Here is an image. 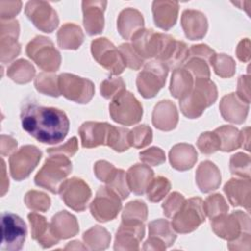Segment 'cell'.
Masks as SVG:
<instances>
[{
    "mask_svg": "<svg viewBox=\"0 0 251 251\" xmlns=\"http://www.w3.org/2000/svg\"><path fill=\"white\" fill-rule=\"evenodd\" d=\"M23 128L41 143L55 144L68 134L70 122L67 115L53 107L26 103L21 111Z\"/></svg>",
    "mask_w": 251,
    "mask_h": 251,
    "instance_id": "1",
    "label": "cell"
},
{
    "mask_svg": "<svg viewBox=\"0 0 251 251\" xmlns=\"http://www.w3.org/2000/svg\"><path fill=\"white\" fill-rule=\"evenodd\" d=\"M217 96V87L213 81L209 78H196L191 91L179 99V107L185 117L196 119L215 103Z\"/></svg>",
    "mask_w": 251,
    "mask_h": 251,
    "instance_id": "2",
    "label": "cell"
},
{
    "mask_svg": "<svg viewBox=\"0 0 251 251\" xmlns=\"http://www.w3.org/2000/svg\"><path fill=\"white\" fill-rule=\"evenodd\" d=\"M71 171L72 163L68 156L63 154H51L36 174L34 182L36 185L52 193H57L60 185Z\"/></svg>",
    "mask_w": 251,
    "mask_h": 251,
    "instance_id": "3",
    "label": "cell"
},
{
    "mask_svg": "<svg viewBox=\"0 0 251 251\" xmlns=\"http://www.w3.org/2000/svg\"><path fill=\"white\" fill-rule=\"evenodd\" d=\"M110 116L118 124L131 126L140 122L142 106L132 93L126 89L117 94L109 105Z\"/></svg>",
    "mask_w": 251,
    "mask_h": 251,
    "instance_id": "4",
    "label": "cell"
},
{
    "mask_svg": "<svg viewBox=\"0 0 251 251\" xmlns=\"http://www.w3.org/2000/svg\"><path fill=\"white\" fill-rule=\"evenodd\" d=\"M27 56L45 72H56L61 65V56L53 42L45 36H35L26 45Z\"/></svg>",
    "mask_w": 251,
    "mask_h": 251,
    "instance_id": "5",
    "label": "cell"
},
{
    "mask_svg": "<svg viewBox=\"0 0 251 251\" xmlns=\"http://www.w3.org/2000/svg\"><path fill=\"white\" fill-rule=\"evenodd\" d=\"M168 72V67L160 61L155 60L146 63L136 78L139 93L144 98L154 97L165 85Z\"/></svg>",
    "mask_w": 251,
    "mask_h": 251,
    "instance_id": "6",
    "label": "cell"
},
{
    "mask_svg": "<svg viewBox=\"0 0 251 251\" xmlns=\"http://www.w3.org/2000/svg\"><path fill=\"white\" fill-rule=\"evenodd\" d=\"M205 222L203 201L199 197L185 200L178 212L173 217L172 226L179 233H188Z\"/></svg>",
    "mask_w": 251,
    "mask_h": 251,
    "instance_id": "7",
    "label": "cell"
},
{
    "mask_svg": "<svg viewBox=\"0 0 251 251\" xmlns=\"http://www.w3.org/2000/svg\"><path fill=\"white\" fill-rule=\"evenodd\" d=\"M2 239L0 249L4 251L20 250L26 236V226L16 214L3 213L1 216Z\"/></svg>",
    "mask_w": 251,
    "mask_h": 251,
    "instance_id": "8",
    "label": "cell"
},
{
    "mask_svg": "<svg viewBox=\"0 0 251 251\" xmlns=\"http://www.w3.org/2000/svg\"><path fill=\"white\" fill-rule=\"evenodd\" d=\"M211 226L214 232L226 240H233L241 232H249L250 221L248 215L241 211H236L226 216L220 215L211 220Z\"/></svg>",
    "mask_w": 251,
    "mask_h": 251,
    "instance_id": "9",
    "label": "cell"
},
{
    "mask_svg": "<svg viewBox=\"0 0 251 251\" xmlns=\"http://www.w3.org/2000/svg\"><path fill=\"white\" fill-rule=\"evenodd\" d=\"M60 94L76 103H88L94 94V84L87 78L71 74H61L58 76Z\"/></svg>",
    "mask_w": 251,
    "mask_h": 251,
    "instance_id": "10",
    "label": "cell"
},
{
    "mask_svg": "<svg viewBox=\"0 0 251 251\" xmlns=\"http://www.w3.org/2000/svg\"><path fill=\"white\" fill-rule=\"evenodd\" d=\"M91 53L99 65L111 72L112 75L122 74L126 68L124 59L115 45L105 37L91 42Z\"/></svg>",
    "mask_w": 251,
    "mask_h": 251,
    "instance_id": "11",
    "label": "cell"
},
{
    "mask_svg": "<svg viewBox=\"0 0 251 251\" xmlns=\"http://www.w3.org/2000/svg\"><path fill=\"white\" fill-rule=\"evenodd\" d=\"M121 200L120 196L108 186L100 187L90 204L91 215L98 222L112 221L122 208Z\"/></svg>",
    "mask_w": 251,
    "mask_h": 251,
    "instance_id": "12",
    "label": "cell"
},
{
    "mask_svg": "<svg viewBox=\"0 0 251 251\" xmlns=\"http://www.w3.org/2000/svg\"><path fill=\"white\" fill-rule=\"evenodd\" d=\"M41 158L40 150L33 145H25L16 151L9 159L10 173L14 179L26 178L37 166Z\"/></svg>",
    "mask_w": 251,
    "mask_h": 251,
    "instance_id": "13",
    "label": "cell"
},
{
    "mask_svg": "<svg viewBox=\"0 0 251 251\" xmlns=\"http://www.w3.org/2000/svg\"><path fill=\"white\" fill-rule=\"evenodd\" d=\"M58 192L65 204L76 212L84 211L91 197L89 186L78 177L64 180Z\"/></svg>",
    "mask_w": 251,
    "mask_h": 251,
    "instance_id": "14",
    "label": "cell"
},
{
    "mask_svg": "<svg viewBox=\"0 0 251 251\" xmlns=\"http://www.w3.org/2000/svg\"><path fill=\"white\" fill-rule=\"evenodd\" d=\"M189 57V49L183 41L176 40L172 35L162 34V42L157 61L165 64L168 69L179 68Z\"/></svg>",
    "mask_w": 251,
    "mask_h": 251,
    "instance_id": "15",
    "label": "cell"
},
{
    "mask_svg": "<svg viewBox=\"0 0 251 251\" xmlns=\"http://www.w3.org/2000/svg\"><path fill=\"white\" fill-rule=\"evenodd\" d=\"M25 13L32 24L43 32H52L59 24L56 11L44 1H29L25 5Z\"/></svg>",
    "mask_w": 251,
    "mask_h": 251,
    "instance_id": "16",
    "label": "cell"
},
{
    "mask_svg": "<svg viewBox=\"0 0 251 251\" xmlns=\"http://www.w3.org/2000/svg\"><path fill=\"white\" fill-rule=\"evenodd\" d=\"M144 222L122 221L116 233L115 250H138L144 236Z\"/></svg>",
    "mask_w": 251,
    "mask_h": 251,
    "instance_id": "17",
    "label": "cell"
},
{
    "mask_svg": "<svg viewBox=\"0 0 251 251\" xmlns=\"http://www.w3.org/2000/svg\"><path fill=\"white\" fill-rule=\"evenodd\" d=\"M162 34L153 29L140 28L131 36V45L141 58H156L160 51Z\"/></svg>",
    "mask_w": 251,
    "mask_h": 251,
    "instance_id": "18",
    "label": "cell"
},
{
    "mask_svg": "<svg viewBox=\"0 0 251 251\" xmlns=\"http://www.w3.org/2000/svg\"><path fill=\"white\" fill-rule=\"evenodd\" d=\"M106 1H83V25L89 35L100 33L104 28V11Z\"/></svg>",
    "mask_w": 251,
    "mask_h": 251,
    "instance_id": "19",
    "label": "cell"
},
{
    "mask_svg": "<svg viewBox=\"0 0 251 251\" xmlns=\"http://www.w3.org/2000/svg\"><path fill=\"white\" fill-rule=\"evenodd\" d=\"M110 125L99 122H85L79 129L81 145L84 148H92L99 145H105Z\"/></svg>",
    "mask_w": 251,
    "mask_h": 251,
    "instance_id": "20",
    "label": "cell"
},
{
    "mask_svg": "<svg viewBox=\"0 0 251 251\" xmlns=\"http://www.w3.org/2000/svg\"><path fill=\"white\" fill-rule=\"evenodd\" d=\"M181 26L188 39L198 40L205 36L208 22L203 13L196 10H185L181 16Z\"/></svg>",
    "mask_w": 251,
    "mask_h": 251,
    "instance_id": "21",
    "label": "cell"
},
{
    "mask_svg": "<svg viewBox=\"0 0 251 251\" xmlns=\"http://www.w3.org/2000/svg\"><path fill=\"white\" fill-rule=\"evenodd\" d=\"M248 104L242 101L235 93L224 96L220 103V111L226 121L241 124L248 113Z\"/></svg>",
    "mask_w": 251,
    "mask_h": 251,
    "instance_id": "22",
    "label": "cell"
},
{
    "mask_svg": "<svg viewBox=\"0 0 251 251\" xmlns=\"http://www.w3.org/2000/svg\"><path fill=\"white\" fill-rule=\"evenodd\" d=\"M178 115L175 104L170 100L160 101L153 110L152 123L158 129L169 131L176 127Z\"/></svg>",
    "mask_w": 251,
    "mask_h": 251,
    "instance_id": "23",
    "label": "cell"
},
{
    "mask_svg": "<svg viewBox=\"0 0 251 251\" xmlns=\"http://www.w3.org/2000/svg\"><path fill=\"white\" fill-rule=\"evenodd\" d=\"M152 12L155 25L162 29L168 30L176 22L178 3L176 1H154Z\"/></svg>",
    "mask_w": 251,
    "mask_h": 251,
    "instance_id": "24",
    "label": "cell"
},
{
    "mask_svg": "<svg viewBox=\"0 0 251 251\" xmlns=\"http://www.w3.org/2000/svg\"><path fill=\"white\" fill-rule=\"evenodd\" d=\"M27 218L31 226L32 238L37 240L43 248H49L59 242L60 239L53 234L50 225L43 216L32 212L28 214Z\"/></svg>",
    "mask_w": 251,
    "mask_h": 251,
    "instance_id": "25",
    "label": "cell"
},
{
    "mask_svg": "<svg viewBox=\"0 0 251 251\" xmlns=\"http://www.w3.org/2000/svg\"><path fill=\"white\" fill-rule=\"evenodd\" d=\"M154 176L153 171L147 165L135 164L126 173V181L129 190L137 195L146 192Z\"/></svg>",
    "mask_w": 251,
    "mask_h": 251,
    "instance_id": "26",
    "label": "cell"
},
{
    "mask_svg": "<svg viewBox=\"0 0 251 251\" xmlns=\"http://www.w3.org/2000/svg\"><path fill=\"white\" fill-rule=\"evenodd\" d=\"M230 204L232 206L244 207L247 211L250 209V180L249 178L235 179L227 181L224 187Z\"/></svg>",
    "mask_w": 251,
    "mask_h": 251,
    "instance_id": "27",
    "label": "cell"
},
{
    "mask_svg": "<svg viewBox=\"0 0 251 251\" xmlns=\"http://www.w3.org/2000/svg\"><path fill=\"white\" fill-rule=\"evenodd\" d=\"M195 178L199 189L202 192L207 193L220 186L221 173L214 163L211 161H204L198 166Z\"/></svg>",
    "mask_w": 251,
    "mask_h": 251,
    "instance_id": "28",
    "label": "cell"
},
{
    "mask_svg": "<svg viewBox=\"0 0 251 251\" xmlns=\"http://www.w3.org/2000/svg\"><path fill=\"white\" fill-rule=\"evenodd\" d=\"M172 167L177 171L191 169L197 161V152L194 147L187 143L176 144L169 154Z\"/></svg>",
    "mask_w": 251,
    "mask_h": 251,
    "instance_id": "29",
    "label": "cell"
},
{
    "mask_svg": "<svg viewBox=\"0 0 251 251\" xmlns=\"http://www.w3.org/2000/svg\"><path fill=\"white\" fill-rule=\"evenodd\" d=\"M50 227L53 234L58 239H66L75 236L79 230L76 218L67 211H61L53 216Z\"/></svg>",
    "mask_w": 251,
    "mask_h": 251,
    "instance_id": "30",
    "label": "cell"
},
{
    "mask_svg": "<svg viewBox=\"0 0 251 251\" xmlns=\"http://www.w3.org/2000/svg\"><path fill=\"white\" fill-rule=\"evenodd\" d=\"M144 20L139 11L126 8L123 10L118 18V30L122 37L125 39H129L131 36L140 28H143Z\"/></svg>",
    "mask_w": 251,
    "mask_h": 251,
    "instance_id": "31",
    "label": "cell"
},
{
    "mask_svg": "<svg viewBox=\"0 0 251 251\" xmlns=\"http://www.w3.org/2000/svg\"><path fill=\"white\" fill-rule=\"evenodd\" d=\"M193 87V76L184 68L175 69L172 75L170 91L175 98L181 99L187 95Z\"/></svg>",
    "mask_w": 251,
    "mask_h": 251,
    "instance_id": "32",
    "label": "cell"
},
{
    "mask_svg": "<svg viewBox=\"0 0 251 251\" xmlns=\"http://www.w3.org/2000/svg\"><path fill=\"white\" fill-rule=\"evenodd\" d=\"M81 28L75 24H65L57 33L58 44L62 49H77L83 42Z\"/></svg>",
    "mask_w": 251,
    "mask_h": 251,
    "instance_id": "33",
    "label": "cell"
},
{
    "mask_svg": "<svg viewBox=\"0 0 251 251\" xmlns=\"http://www.w3.org/2000/svg\"><path fill=\"white\" fill-rule=\"evenodd\" d=\"M219 136L221 147L220 150L229 152L241 146V133L232 126H222L215 129Z\"/></svg>",
    "mask_w": 251,
    "mask_h": 251,
    "instance_id": "34",
    "label": "cell"
},
{
    "mask_svg": "<svg viewBox=\"0 0 251 251\" xmlns=\"http://www.w3.org/2000/svg\"><path fill=\"white\" fill-rule=\"evenodd\" d=\"M35 70L33 66L24 59H20L12 63L7 70L8 76L13 81L20 84L29 82L33 78Z\"/></svg>",
    "mask_w": 251,
    "mask_h": 251,
    "instance_id": "35",
    "label": "cell"
},
{
    "mask_svg": "<svg viewBox=\"0 0 251 251\" xmlns=\"http://www.w3.org/2000/svg\"><path fill=\"white\" fill-rule=\"evenodd\" d=\"M83 240L92 250H103L109 246L110 233L102 226H95L84 232Z\"/></svg>",
    "mask_w": 251,
    "mask_h": 251,
    "instance_id": "36",
    "label": "cell"
},
{
    "mask_svg": "<svg viewBox=\"0 0 251 251\" xmlns=\"http://www.w3.org/2000/svg\"><path fill=\"white\" fill-rule=\"evenodd\" d=\"M129 130L125 127H117L112 125L109 126L106 145L117 152H124L130 146L128 140Z\"/></svg>",
    "mask_w": 251,
    "mask_h": 251,
    "instance_id": "37",
    "label": "cell"
},
{
    "mask_svg": "<svg viewBox=\"0 0 251 251\" xmlns=\"http://www.w3.org/2000/svg\"><path fill=\"white\" fill-rule=\"evenodd\" d=\"M148 227H149V236H153L161 239L166 244L167 247L171 246L176 238V233L174 232L173 228L170 226V223L166 220H163V219L155 220L149 224Z\"/></svg>",
    "mask_w": 251,
    "mask_h": 251,
    "instance_id": "38",
    "label": "cell"
},
{
    "mask_svg": "<svg viewBox=\"0 0 251 251\" xmlns=\"http://www.w3.org/2000/svg\"><path fill=\"white\" fill-rule=\"evenodd\" d=\"M34 86L37 91L50 95L53 97H58L60 95L58 76L50 73H40L34 79Z\"/></svg>",
    "mask_w": 251,
    "mask_h": 251,
    "instance_id": "39",
    "label": "cell"
},
{
    "mask_svg": "<svg viewBox=\"0 0 251 251\" xmlns=\"http://www.w3.org/2000/svg\"><path fill=\"white\" fill-rule=\"evenodd\" d=\"M203 210L205 215L212 220L220 215L226 214L228 211V206L225 198L221 194L216 193L206 198L205 202H203Z\"/></svg>",
    "mask_w": 251,
    "mask_h": 251,
    "instance_id": "40",
    "label": "cell"
},
{
    "mask_svg": "<svg viewBox=\"0 0 251 251\" xmlns=\"http://www.w3.org/2000/svg\"><path fill=\"white\" fill-rule=\"evenodd\" d=\"M106 184L109 188L115 191L122 200H125L128 197L129 188L126 181V174L124 170L116 169L110 178L107 180Z\"/></svg>",
    "mask_w": 251,
    "mask_h": 251,
    "instance_id": "41",
    "label": "cell"
},
{
    "mask_svg": "<svg viewBox=\"0 0 251 251\" xmlns=\"http://www.w3.org/2000/svg\"><path fill=\"white\" fill-rule=\"evenodd\" d=\"M210 64L213 66L216 75L221 77H230L235 71V63L233 59L226 54H216Z\"/></svg>",
    "mask_w": 251,
    "mask_h": 251,
    "instance_id": "42",
    "label": "cell"
},
{
    "mask_svg": "<svg viewBox=\"0 0 251 251\" xmlns=\"http://www.w3.org/2000/svg\"><path fill=\"white\" fill-rule=\"evenodd\" d=\"M171 189V183L164 176H157L150 182L146 193L147 198L151 202H159L168 194Z\"/></svg>",
    "mask_w": 251,
    "mask_h": 251,
    "instance_id": "43",
    "label": "cell"
},
{
    "mask_svg": "<svg viewBox=\"0 0 251 251\" xmlns=\"http://www.w3.org/2000/svg\"><path fill=\"white\" fill-rule=\"evenodd\" d=\"M152 130L146 125H141L133 127L129 130L128 140L130 146L135 148H143L151 143L152 141Z\"/></svg>",
    "mask_w": 251,
    "mask_h": 251,
    "instance_id": "44",
    "label": "cell"
},
{
    "mask_svg": "<svg viewBox=\"0 0 251 251\" xmlns=\"http://www.w3.org/2000/svg\"><path fill=\"white\" fill-rule=\"evenodd\" d=\"M21 51V45L17 38L10 36L0 37V60L2 63H8L15 59Z\"/></svg>",
    "mask_w": 251,
    "mask_h": 251,
    "instance_id": "45",
    "label": "cell"
},
{
    "mask_svg": "<svg viewBox=\"0 0 251 251\" xmlns=\"http://www.w3.org/2000/svg\"><path fill=\"white\" fill-rule=\"evenodd\" d=\"M147 219V207L144 202L134 200L129 202L124 209L123 221H137L144 222Z\"/></svg>",
    "mask_w": 251,
    "mask_h": 251,
    "instance_id": "46",
    "label": "cell"
},
{
    "mask_svg": "<svg viewBox=\"0 0 251 251\" xmlns=\"http://www.w3.org/2000/svg\"><path fill=\"white\" fill-rule=\"evenodd\" d=\"M25 203L30 210L45 212L49 209L51 200L49 196L43 192L30 190L25 196Z\"/></svg>",
    "mask_w": 251,
    "mask_h": 251,
    "instance_id": "47",
    "label": "cell"
},
{
    "mask_svg": "<svg viewBox=\"0 0 251 251\" xmlns=\"http://www.w3.org/2000/svg\"><path fill=\"white\" fill-rule=\"evenodd\" d=\"M230 172L232 175L249 178L250 176V158L243 153H236L231 156L229 162Z\"/></svg>",
    "mask_w": 251,
    "mask_h": 251,
    "instance_id": "48",
    "label": "cell"
},
{
    "mask_svg": "<svg viewBox=\"0 0 251 251\" xmlns=\"http://www.w3.org/2000/svg\"><path fill=\"white\" fill-rule=\"evenodd\" d=\"M197 147L203 154H212L220 150L221 143L215 131H206L200 134L197 140Z\"/></svg>",
    "mask_w": 251,
    "mask_h": 251,
    "instance_id": "49",
    "label": "cell"
},
{
    "mask_svg": "<svg viewBox=\"0 0 251 251\" xmlns=\"http://www.w3.org/2000/svg\"><path fill=\"white\" fill-rule=\"evenodd\" d=\"M119 51L124 59L126 67L132 70H139L144 63V59L141 58L138 53L134 50L131 44L123 43L119 47Z\"/></svg>",
    "mask_w": 251,
    "mask_h": 251,
    "instance_id": "50",
    "label": "cell"
},
{
    "mask_svg": "<svg viewBox=\"0 0 251 251\" xmlns=\"http://www.w3.org/2000/svg\"><path fill=\"white\" fill-rule=\"evenodd\" d=\"M126 89V84L121 77H109L100 85L101 95L106 99H113L117 94Z\"/></svg>",
    "mask_w": 251,
    "mask_h": 251,
    "instance_id": "51",
    "label": "cell"
},
{
    "mask_svg": "<svg viewBox=\"0 0 251 251\" xmlns=\"http://www.w3.org/2000/svg\"><path fill=\"white\" fill-rule=\"evenodd\" d=\"M187 70L192 76L196 78H209L210 69L206 61L199 58H189L183 67Z\"/></svg>",
    "mask_w": 251,
    "mask_h": 251,
    "instance_id": "52",
    "label": "cell"
},
{
    "mask_svg": "<svg viewBox=\"0 0 251 251\" xmlns=\"http://www.w3.org/2000/svg\"><path fill=\"white\" fill-rule=\"evenodd\" d=\"M184 202L185 199L182 194L178 192L171 193L162 205L164 215L168 218H173L178 212Z\"/></svg>",
    "mask_w": 251,
    "mask_h": 251,
    "instance_id": "53",
    "label": "cell"
},
{
    "mask_svg": "<svg viewBox=\"0 0 251 251\" xmlns=\"http://www.w3.org/2000/svg\"><path fill=\"white\" fill-rule=\"evenodd\" d=\"M140 160L150 166H158L165 162L166 156L162 149L159 147H151L139 153Z\"/></svg>",
    "mask_w": 251,
    "mask_h": 251,
    "instance_id": "54",
    "label": "cell"
},
{
    "mask_svg": "<svg viewBox=\"0 0 251 251\" xmlns=\"http://www.w3.org/2000/svg\"><path fill=\"white\" fill-rule=\"evenodd\" d=\"M22 8L21 1H0L1 20L13 19Z\"/></svg>",
    "mask_w": 251,
    "mask_h": 251,
    "instance_id": "55",
    "label": "cell"
},
{
    "mask_svg": "<svg viewBox=\"0 0 251 251\" xmlns=\"http://www.w3.org/2000/svg\"><path fill=\"white\" fill-rule=\"evenodd\" d=\"M116 169L117 168H115L111 163L101 160L95 163L94 174L98 179L106 183Z\"/></svg>",
    "mask_w": 251,
    "mask_h": 251,
    "instance_id": "56",
    "label": "cell"
},
{
    "mask_svg": "<svg viewBox=\"0 0 251 251\" xmlns=\"http://www.w3.org/2000/svg\"><path fill=\"white\" fill-rule=\"evenodd\" d=\"M216 55L213 49H211L206 44H197L192 45L189 49V57L188 58H199L204 61L211 62L212 58Z\"/></svg>",
    "mask_w": 251,
    "mask_h": 251,
    "instance_id": "57",
    "label": "cell"
},
{
    "mask_svg": "<svg viewBox=\"0 0 251 251\" xmlns=\"http://www.w3.org/2000/svg\"><path fill=\"white\" fill-rule=\"evenodd\" d=\"M76 151H77V139L75 136L72 137L71 139H69L62 146L47 149V153L49 155H51V154H63V155H66L68 157H72L73 155H75V153Z\"/></svg>",
    "mask_w": 251,
    "mask_h": 251,
    "instance_id": "58",
    "label": "cell"
},
{
    "mask_svg": "<svg viewBox=\"0 0 251 251\" xmlns=\"http://www.w3.org/2000/svg\"><path fill=\"white\" fill-rule=\"evenodd\" d=\"M19 31H20V25L17 20H1L0 37L10 36L18 39Z\"/></svg>",
    "mask_w": 251,
    "mask_h": 251,
    "instance_id": "59",
    "label": "cell"
},
{
    "mask_svg": "<svg viewBox=\"0 0 251 251\" xmlns=\"http://www.w3.org/2000/svg\"><path fill=\"white\" fill-rule=\"evenodd\" d=\"M249 76L248 75H241L238 80V87H237V96L244 101L245 103L249 104L250 102V94H249Z\"/></svg>",
    "mask_w": 251,
    "mask_h": 251,
    "instance_id": "60",
    "label": "cell"
},
{
    "mask_svg": "<svg viewBox=\"0 0 251 251\" xmlns=\"http://www.w3.org/2000/svg\"><path fill=\"white\" fill-rule=\"evenodd\" d=\"M17 148V140L12 136L2 134L0 139V153L2 156H8Z\"/></svg>",
    "mask_w": 251,
    "mask_h": 251,
    "instance_id": "61",
    "label": "cell"
},
{
    "mask_svg": "<svg viewBox=\"0 0 251 251\" xmlns=\"http://www.w3.org/2000/svg\"><path fill=\"white\" fill-rule=\"evenodd\" d=\"M250 42H249V39L248 38H245V39H242L237 48H236V55H237V58L242 61V62H248L249 61V58H250Z\"/></svg>",
    "mask_w": 251,
    "mask_h": 251,
    "instance_id": "62",
    "label": "cell"
},
{
    "mask_svg": "<svg viewBox=\"0 0 251 251\" xmlns=\"http://www.w3.org/2000/svg\"><path fill=\"white\" fill-rule=\"evenodd\" d=\"M166 244L159 238L149 236L148 239L144 242L143 249L144 250H165Z\"/></svg>",
    "mask_w": 251,
    "mask_h": 251,
    "instance_id": "63",
    "label": "cell"
},
{
    "mask_svg": "<svg viewBox=\"0 0 251 251\" xmlns=\"http://www.w3.org/2000/svg\"><path fill=\"white\" fill-rule=\"evenodd\" d=\"M1 164H2V176H1V195L4 196V194L7 192L8 187H9V179L8 177H6V166H5V162L2 159L1 160Z\"/></svg>",
    "mask_w": 251,
    "mask_h": 251,
    "instance_id": "64",
    "label": "cell"
}]
</instances>
